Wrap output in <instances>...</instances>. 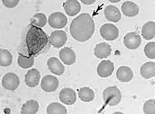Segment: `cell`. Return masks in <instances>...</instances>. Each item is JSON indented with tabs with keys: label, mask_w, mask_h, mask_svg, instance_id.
Wrapping results in <instances>:
<instances>
[{
	"label": "cell",
	"mask_w": 155,
	"mask_h": 114,
	"mask_svg": "<svg viewBox=\"0 0 155 114\" xmlns=\"http://www.w3.org/2000/svg\"><path fill=\"white\" fill-rule=\"evenodd\" d=\"M67 39L68 38L64 31L55 30L50 34L49 41L54 47L59 49L65 45Z\"/></svg>",
	"instance_id": "obj_6"
},
{
	"label": "cell",
	"mask_w": 155,
	"mask_h": 114,
	"mask_svg": "<svg viewBox=\"0 0 155 114\" xmlns=\"http://www.w3.org/2000/svg\"><path fill=\"white\" fill-rule=\"evenodd\" d=\"M121 98V92L116 86L107 87L103 92V100L107 105H117L120 103Z\"/></svg>",
	"instance_id": "obj_3"
},
{
	"label": "cell",
	"mask_w": 155,
	"mask_h": 114,
	"mask_svg": "<svg viewBox=\"0 0 155 114\" xmlns=\"http://www.w3.org/2000/svg\"><path fill=\"white\" fill-rule=\"evenodd\" d=\"M12 55L8 50L0 49V66L7 67L12 63Z\"/></svg>",
	"instance_id": "obj_24"
},
{
	"label": "cell",
	"mask_w": 155,
	"mask_h": 114,
	"mask_svg": "<svg viewBox=\"0 0 155 114\" xmlns=\"http://www.w3.org/2000/svg\"><path fill=\"white\" fill-rule=\"evenodd\" d=\"M108 1H110V2H111V3H118L119 2H120L121 0H108Z\"/></svg>",
	"instance_id": "obj_32"
},
{
	"label": "cell",
	"mask_w": 155,
	"mask_h": 114,
	"mask_svg": "<svg viewBox=\"0 0 155 114\" xmlns=\"http://www.w3.org/2000/svg\"><path fill=\"white\" fill-rule=\"evenodd\" d=\"M142 42L141 37L137 32H129L124 38V44L127 49L135 50L140 46Z\"/></svg>",
	"instance_id": "obj_8"
},
{
	"label": "cell",
	"mask_w": 155,
	"mask_h": 114,
	"mask_svg": "<svg viewBox=\"0 0 155 114\" xmlns=\"http://www.w3.org/2000/svg\"><path fill=\"white\" fill-rule=\"evenodd\" d=\"M64 9L67 15L74 16L81 11V7L77 0H67L64 3Z\"/></svg>",
	"instance_id": "obj_18"
},
{
	"label": "cell",
	"mask_w": 155,
	"mask_h": 114,
	"mask_svg": "<svg viewBox=\"0 0 155 114\" xmlns=\"http://www.w3.org/2000/svg\"><path fill=\"white\" fill-rule=\"evenodd\" d=\"M121 10L123 14L127 17L136 16L139 13L138 5L130 1L123 3L121 7Z\"/></svg>",
	"instance_id": "obj_14"
},
{
	"label": "cell",
	"mask_w": 155,
	"mask_h": 114,
	"mask_svg": "<svg viewBox=\"0 0 155 114\" xmlns=\"http://www.w3.org/2000/svg\"><path fill=\"white\" fill-rule=\"evenodd\" d=\"M78 95L79 99L83 102H89L95 98L94 92L89 87H82L79 90Z\"/></svg>",
	"instance_id": "obj_22"
},
{
	"label": "cell",
	"mask_w": 155,
	"mask_h": 114,
	"mask_svg": "<svg viewBox=\"0 0 155 114\" xmlns=\"http://www.w3.org/2000/svg\"><path fill=\"white\" fill-rule=\"evenodd\" d=\"M18 65L23 69H29L32 67L34 63V57H26L19 55L18 57Z\"/></svg>",
	"instance_id": "obj_27"
},
{
	"label": "cell",
	"mask_w": 155,
	"mask_h": 114,
	"mask_svg": "<svg viewBox=\"0 0 155 114\" xmlns=\"http://www.w3.org/2000/svg\"><path fill=\"white\" fill-rule=\"evenodd\" d=\"M47 113L48 114H55V113H67V110L65 106L62 105L59 102H52L50 104L46 110Z\"/></svg>",
	"instance_id": "obj_26"
},
{
	"label": "cell",
	"mask_w": 155,
	"mask_h": 114,
	"mask_svg": "<svg viewBox=\"0 0 155 114\" xmlns=\"http://www.w3.org/2000/svg\"><path fill=\"white\" fill-rule=\"evenodd\" d=\"M60 101L67 105H72L76 102L77 96L75 92L70 88H65L59 93Z\"/></svg>",
	"instance_id": "obj_11"
},
{
	"label": "cell",
	"mask_w": 155,
	"mask_h": 114,
	"mask_svg": "<svg viewBox=\"0 0 155 114\" xmlns=\"http://www.w3.org/2000/svg\"><path fill=\"white\" fill-rule=\"evenodd\" d=\"M100 34L102 38L105 40L113 41L118 37L119 30L115 25L111 23H106L101 27Z\"/></svg>",
	"instance_id": "obj_4"
},
{
	"label": "cell",
	"mask_w": 155,
	"mask_h": 114,
	"mask_svg": "<svg viewBox=\"0 0 155 114\" xmlns=\"http://www.w3.org/2000/svg\"><path fill=\"white\" fill-rule=\"evenodd\" d=\"M59 58L62 62L66 65H73L76 61L74 51L69 47H64L59 52Z\"/></svg>",
	"instance_id": "obj_13"
},
{
	"label": "cell",
	"mask_w": 155,
	"mask_h": 114,
	"mask_svg": "<svg viewBox=\"0 0 155 114\" xmlns=\"http://www.w3.org/2000/svg\"><path fill=\"white\" fill-rule=\"evenodd\" d=\"M19 2V0H2V2L5 6L9 8L16 7Z\"/></svg>",
	"instance_id": "obj_30"
},
{
	"label": "cell",
	"mask_w": 155,
	"mask_h": 114,
	"mask_svg": "<svg viewBox=\"0 0 155 114\" xmlns=\"http://www.w3.org/2000/svg\"><path fill=\"white\" fill-rule=\"evenodd\" d=\"M142 34L144 39L150 40L154 38L155 23L154 22H148L143 25L142 29Z\"/></svg>",
	"instance_id": "obj_21"
},
{
	"label": "cell",
	"mask_w": 155,
	"mask_h": 114,
	"mask_svg": "<svg viewBox=\"0 0 155 114\" xmlns=\"http://www.w3.org/2000/svg\"><path fill=\"white\" fill-rule=\"evenodd\" d=\"M106 19L111 22H118L121 19V13L118 8L113 5H108L104 9Z\"/></svg>",
	"instance_id": "obj_15"
},
{
	"label": "cell",
	"mask_w": 155,
	"mask_h": 114,
	"mask_svg": "<svg viewBox=\"0 0 155 114\" xmlns=\"http://www.w3.org/2000/svg\"><path fill=\"white\" fill-rule=\"evenodd\" d=\"M39 104L35 100H30L26 102L21 108V113L23 114H34L39 110Z\"/></svg>",
	"instance_id": "obj_23"
},
{
	"label": "cell",
	"mask_w": 155,
	"mask_h": 114,
	"mask_svg": "<svg viewBox=\"0 0 155 114\" xmlns=\"http://www.w3.org/2000/svg\"><path fill=\"white\" fill-rule=\"evenodd\" d=\"M20 81L17 74L8 73L5 74L2 79V85L5 89L8 90H16L19 86Z\"/></svg>",
	"instance_id": "obj_9"
},
{
	"label": "cell",
	"mask_w": 155,
	"mask_h": 114,
	"mask_svg": "<svg viewBox=\"0 0 155 114\" xmlns=\"http://www.w3.org/2000/svg\"><path fill=\"white\" fill-rule=\"evenodd\" d=\"M140 74L145 79H151L155 75V64L154 62L144 63L140 69Z\"/></svg>",
	"instance_id": "obj_20"
},
{
	"label": "cell",
	"mask_w": 155,
	"mask_h": 114,
	"mask_svg": "<svg viewBox=\"0 0 155 114\" xmlns=\"http://www.w3.org/2000/svg\"><path fill=\"white\" fill-rule=\"evenodd\" d=\"M70 32L74 39L79 42L89 40L95 32V22L91 15L82 13L72 21Z\"/></svg>",
	"instance_id": "obj_1"
},
{
	"label": "cell",
	"mask_w": 155,
	"mask_h": 114,
	"mask_svg": "<svg viewBox=\"0 0 155 114\" xmlns=\"http://www.w3.org/2000/svg\"><path fill=\"white\" fill-rule=\"evenodd\" d=\"M111 53V46L106 43L97 44L94 49V54L98 58H107Z\"/></svg>",
	"instance_id": "obj_19"
},
{
	"label": "cell",
	"mask_w": 155,
	"mask_h": 114,
	"mask_svg": "<svg viewBox=\"0 0 155 114\" xmlns=\"http://www.w3.org/2000/svg\"><path fill=\"white\" fill-rule=\"evenodd\" d=\"M26 43L30 55L41 52L48 43L47 35L41 28L32 25L26 36Z\"/></svg>",
	"instance_id": "obj_2"
},
{
	"label": "cell",
	"mask_w": 155,
	"mask_h": 114,
	"mask_svg": "<svg viewBox=\"0 0 155 114\" xmlns=\"http://www.w3.org/2000/svg\"><path fill=\"white\" fill-rule=\"evenodd\" d=\"M114 69V64L113 62L110 60H104L101 61L98 65L97 71L98 75L100 77L106 78L113 74Z\"/></svg>",
	"instance_id": "obj_10"
},
{
	"label": "cell",
	"mask_w": 155,
	"mask_h": 114,
	"mask_svg": "<svg viewBox=\"0 0 155 114\" xmlns=\"http://www.w3.org/2000/svg\"><path fill=\"white\" fill-rule=\"evenodd\" d=\"M41 79V75L39 70L35 69L29 70L25 75V83L28 86L34 88L37 86Z\"/></svg>",
	"instance_id": "obj_12"
},
{
	"label": "cell",
	"mask_w": 155,
	"mask_h": 114,
	"mask_svg": "<svg viewBox=\"0 0 155 114\" xmlns=\"http://www.w3.org/2000/svg\"><path fill=\"white\" fill-rule=\"evenodd\" d=\"M143 112L147 114L155 113V101L154 99L147 100L144 103L143 106Z\"/></svg>",
	"instance_id": "obj_29"
},
{
	"label": "cell",
	"mask_w": 155,
	"mask_h": 114,
	"mask_svg": "<svg viewBox=\"0 0 155 114\" xmlns=\"http://www.w3.org/2000/svg\"><path fill=\"white\" fill-rule=\"evenodd\" d=\"M59 85V79L55 76L47 75L43 77L41 87L45 92H52L57 90Z\"/></svg>",
	"instance_id": "obj_7"
},
{
	"label": "cell",
	"mask_w": 155,
	"mask_h": 114,
	"mask_svg": "<svg viewBox=\"0 0 155 114\" xmlns=\"http://www.w3.org/2000/svg\"><path fill=\"white\" fill-rule=\"evenodd\" d=\"M31 24L39 28L44 27L47 23V18L43 13H37L30 20Z\"/></svg>",
	"instance_id": "obj_25"
},
{
	"label": "cell",
	"mask_w": 155,
	"mask_h": 114,
	"mask_svg": "<svg viewBox=\"0 0 155 114\" xmlns=\"http://www.w3.org/2000/svg\"><path fill=\"white\" fill-rule=\"evenodd\" d=\"M144 53L147 58L154 59L155 58V43L154 42L148 43L144 47Z\"/></svg>",
	"instance_id": "obj_28"
},
{
	"label": "cell",
	"mask_w": 155,
	"mask_h": 114,
	"mask_svg": "<svg viewBox=\"0 0 155 114\" xmlns=\"http://www.w3.org/2000/svg\"><path fill=\"white\" fill-rule=\"evenodd\" d=\"M117 77L118 81L122 82H127L133 79V70L126 66H120L117 71Z\"/></svg>",
	"instance_id": "obj_17"
},
{
	"label": "cell",
	"mask_w": 155,
	"mask_h": 114,
	"mask_svg": "<svg viewBox=\"0 0 155 114\" xmlns=\"http://www.w3.org/2000/svg\"><path fill=\"white\" fill-rule=\"evenodd\" d=\"M47 65L49 70L57 75H61L64 73V66L58 58L54 57L50 58L47 61Z\"/></svg>",
	"instance_id": "obj_16"
},
{
	"label": "cell",
	"mask_w": 155,
	"mask_h": 114,
	"mask_svg": "<svg viewBox=\"0 0 155 114\" xmlns=\"http://www.w3.org/2000/svg\"><path fill=\"white\" fill-rule=\"evenodd\" d=\"M95 1L96 0H81V2L86 5H90L94 4Z\"/></svg>",
	"instance_id": "obj_31"
},
{
	"label": "cell",
	"mask_w": 155,
	"mask_h": 114,
	"mask_svg": "<svg viewBox=\"0 0 155 114\" xmlns=\"http://www.w3.org/2000/svg\"><path fill=\"white\" fill-rule=\"evenodd\" d=\"M68 23V19L66 15L61 12H54L48 18V23L54 29L64 28Z\"/></svg>",
	"instance_id": "obj_5"
}]
</instances>
